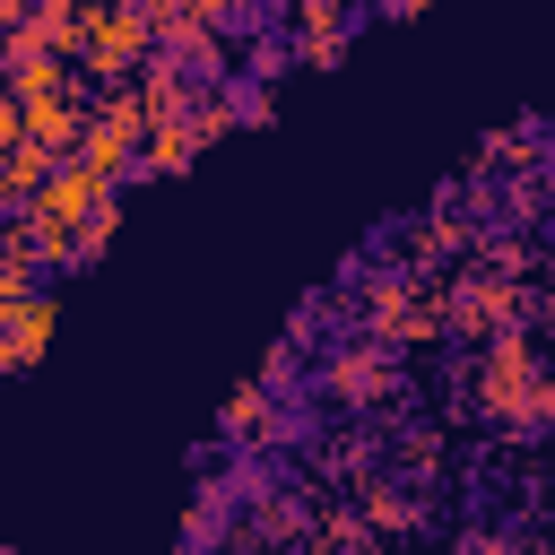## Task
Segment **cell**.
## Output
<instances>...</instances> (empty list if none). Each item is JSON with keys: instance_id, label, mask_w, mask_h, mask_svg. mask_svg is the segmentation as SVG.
<instances>
[{"instance_id": "5", "label": "cell", "mask_w": 555, "mask_h": 555, "mask_svg": "<svg viewBox=\"0 0 555 555\" xmlns=\"http://www.w3.org/2000/svg\"><path fill=\"white\" fill-rule=\"evenodd\" d=\"M0 147H26V104L0 87Z\"/></svg>"}, {"instance_id": "4", "label": "cell", "mask_w": 555, "mask_h": 555, "mask_svg": "<svg viewBox=\"0 0 555 555\" xmlns=\"http://www.w3.org/2000/svg\"><path fill=\"white\" fill-rule=\"evenodd\" d=\"M43 338H52V304L35 295V304H17V321H9V347H17V364H26V356H43Z\"/></svg>"}, {"instance_id": "6", "label": "cell", "mask_w": 555, "mask_h": 555, "mask_svg": "<svg viewBox=\"0 0 555 555\" xmlns=\"http://www.w3.org/2000/svg\"><path fill=\"white\" fill-rule=\"evenodd\" d=\"M9 364H17V347H9V330H0V373H9Z\"/></svg>"}, {"instance_id": "1", "label": "cell", "mask_w": 555, "mask_h": 555, "mask_svg": "<svg viewBox=\"0 0 555 555\" xmlns=\"http://www.w3.org/2000/svg\"><path fill=\"white\" fill-rule=\"evenodd\" d=\"M35 217H43L52 234H69V225H95V217H104V182H95V173L69 156V165H61V173L35 191Z\"/></svg>"}, {"instance_id": "3", "label": "cell", "mask_w": 555, "mask_h": 555, "mask_svg": "<svg viewBox=\"0 0 555 555\" xmlns=\"http://www.w3.org/2000/svg\"><path fill=\"white\" fill-rule=\"evenodd\" d=\"M199 139H208L199 121H165V130H156V147H147V173H173V165H182Z\"/></svg>"}, {"instance_id": "2", "label": "cell", "mask_w": 555, "mask_h": 555, "mask_svg": "<svg viewBox=\"0 0 555 555\" xmlns=\"http://www.w3.org/2000/svg\"><path fill=\"white\" fill-rule=\"evenodd\" d=\"M69 139H87L69 104H26V147H43V156H61Z\"/></svg>"}]
</instances>
